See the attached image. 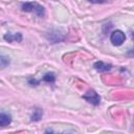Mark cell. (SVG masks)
Segmentation results:
<instances>
[{"label":"cell","mask_w":134,"mask_h":134,"mask_svg":"<svg viewBox=\"0 0 134 134\" xmlns=\"http://www.w3.org/2000/svg\"><path fill=\"white\" fill-rule=\"evenodd\" d=\"M21 7H22V10H24V12H34L39 17H42L45 14L44 7L42 5H40L39 3H37V2H25V3H22Z\"/></svg>","instance_id":"cell-1"},{"label":"cell","mask_w":134,"mask_h":134,"mask_svg":"<svg viewBox=\"0 0 134 134\" xmlns=\"http://www.w3.org/2000/svg\"><path fill=\"white\" fill-rule=\"evenodd\" d=\"M110 41L114 46H119L126 41V35L121 30H115L111 34Z\"/></svg>","instance_id":"cell-2"},{"label":"cell","mask_w":134,"mask_h":134,"mask_svg":"<svg viewBox=\"0 0 134 134\" xmlns=\"http://www.w3.org/2000/svg\"><path fill=\"white\" fill-rule=\"evenodd\" d=\"M83 98L86 99L88 103L92 104V105H95L97 106L99 103H100V96L94 91V90H88L84 95H83Z\"/></svg>","instance_id":"cell-3"},{"label":"cell","mask_w":134,"mask_h":134,"mask_svg":"<svg viewBox=\"0 0 134 134\" xmlns=\"http://www.w3.org/2000/svg\"><path fill=\"white\" fill-rule=\"evenodd\" d=\"M3 39L6 41V42H21L22 41V34L21 32H15V34H12V32H7L4 35Z\"/></svg>","instance_id":"cell-4"},{"label":"cell","mask_w":134,"mask_h":134,"mask_svg":"<svg viewBox=\"0 0 134 134\" xmlns=\"http://www.w3.org/2000/svg\"><path fill=\"white\" fill-rule=\"evenodd\" d=\"M93 66H94V68H95L97 71H100V72H103V71H109V70H111V68H112V65H111V64L104 63L103 61H97V62H95Z\"/></svg>","instance_id":"cell-5"},{"label":"cell","mask_w":134,"mask_h":134,"mask_svg":"<svg viewBox=\"0 0 134 134\" xmlns=\"http://www.w3.org/2000/svg\"><path fill=\"white\" fill-rule=\"evenodd\" d=\"M12 117L9 114L6 113H0V127H6L10 124Z\"/></svg>","instance_id":"cell-6"},{"label":"cell","mask_w":134,"mask_h":134,"mask_svg":"<svg viewBox=\"0 0 134 134\" xmlns=\"http://www.w3.org/2000/svg\"><path fill=\"white\" fill-rule=\"evenodd\" d=\"M42 116H43V111H42V109H40V108H35L34 111H32V113H31V115H30V120H32V121H38V120H40V119L42 118Z\"/></svg>","instance_id":"cell-7"},{"label":"cell","mask_w":134,"mask_h":134,"mask_svg":"<svg viewBox=\"0 0 134 134\" xmlns=\"http://www.w3.org/2000/svg\"><path fill=\"white\" fill-rule=\"evenodd\" d=\"M43 82H46V83H54L55 81V75L53 72H47L43 75V79H42Z\"/></svg>","instance_id":"cell-8"},{"label":"cell","mask_w":134,"mask_h":134,"mask_svg":"<svg viewBox=\"0 0 134 134\" xmlns=\"http://www.w3.org/2000/svg\"><path fill=\"white\" fill-rule=\"evenodd\" d=\"M9 64V58L3 54H0V68H4Z\"/></svg>","instance_id":"cell-9"},{"label":"cell","mask_w":134,"mask_h":134,"mask_svg":"<svg viewBox=\"0 0 134 134\" xmlns=\"http://www.w3.org/2000/svg\"><path fill=\"white\" fill-rule=\"evenodd\" d=\"M44 134H55V133H53V131H52V130H46Z\"/></svg>","instance_id":"cell-10"}]
</instances>
